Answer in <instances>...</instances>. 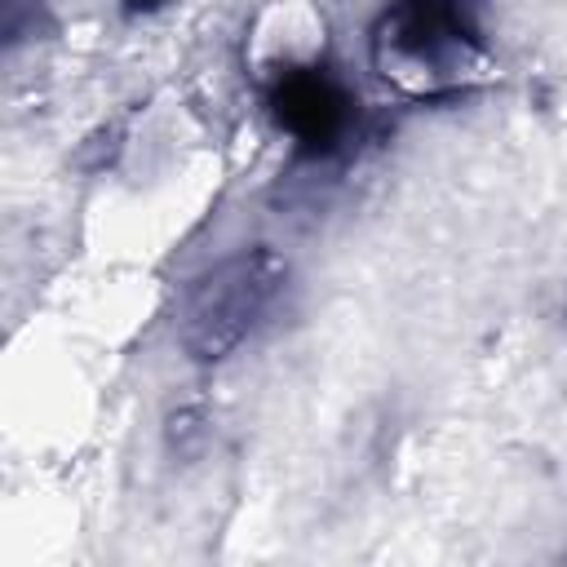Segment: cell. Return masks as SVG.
<instances>
[{
    "mask_svg": "<svg viewBox=\"0 0 567 567\" xmlns=\"http://www.w3.org/2000/svg\"><path fill=\"white\" fill-rule=\"evenodd\" d=\"M483 53L474 0H390L372 27V58L408 93H443Z\"/></svg>",
    "mask_w": 567,
    "mask_h": 567,
    "instance_id": "obj_1",
    "label": "cell"
},
{
    "mask_svg": "<svg viewBox=\"0 0 567 567\" xmlns=\"http://www.w3.org/2000/svg\"><path fill=\"white\" fill-rule=\"evenodd\" d=\"M288 279V261L257 244L221 257L208 266L182 297L177 310V341L195 363H217L244 346L257 319L270 310L275 292Z\"/></svg>",
    "mask_w": 567,
    "mask_h": 567,
    "instance_id": "obj_2",
    "label": "cell"
},
{
    "mask_svg": "<svg viewBox=\"0 0 567 567\" xmlns=\"http://www.w3.org/2000/svg\"><path fill=\"white\" fill-rule=\"evenodd\" d=\"M275 124L297 142L301 155H332L354 133V97L323 66H284L266 89Z\"/></svg>",
    "mask_w": 567,
    "mask_h": 567,
    "instance_id": "obj_3",
    "label": "cell"
},
{
    "mask_svg": "<svg viewBox=\"0 0 567 567\" xmlns=\"http://www.w3.org/2000/svg\"><path fill=\"white\" fill-rule=\"evenodd\" d=\"M124 4H128V9H133V13H137V9H142V13H146V9H155V4H164V0H124Z\"/></svg>",
    "mask_w": 567,
    "mask_h": 567,
    "instance_id": "obj_4",
    "label": "cell"
}]
</instances>
